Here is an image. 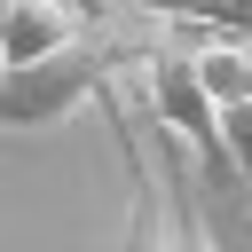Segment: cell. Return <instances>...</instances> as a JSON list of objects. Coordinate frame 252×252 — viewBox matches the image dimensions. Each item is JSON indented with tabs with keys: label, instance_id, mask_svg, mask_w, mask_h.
<instances>
[{
	"label": "cell",
	"instance_id": "obj_4",
	"mask_svg": "<svg viewBox=\"0 0 252 252\" xmlns=\"http://www.w3.org/2000/svg\"><path fill=\"white\" fill-rule=\"evenodd\" d=\"M150 24H197L213 39H252V0H118Z\"/></svg>",
	"mask_w": 252,
	"mask_h": 252
},
{
	"label": "cell",
	"instance_id": "obj_1",
	"mask_svg": "<svg viewBox=\"0 0 252 252\" xmlns=\"http://www.w3.org/2000/svg\"><path fill=\"white\" fill-rule=\"evenodd\" d=\"M142 110H150V118L165 126V142L189 150L213 181H236V173H228V142H220V102H213V87H205V71H197V47L158 39V47L142 55Z\"/></svg>",
	"mask_w": 252,
	"mask_h": 252
},
{
	"label": "cell",
	"instance_id": "obj_3",
	"mask_svg": "<svg viewBox=\"0 0 252 252\" xmlns=\"http://www.w3.org/2000/svg\"><path fill=\"white\" fill-rule=\"evenodd\" d=\"M87 32L94 16H79L71 0H0V63H47Z\"/></svg>",
	"mask_w": 252,
	"mask_h": 252
},
{
	"label": "cell",
	"instance_id": "obj_5",
	"mask_svg": "<svg viewBox=\"0 0 252 252\" xmlns=\"http://www.w3.org/2000/svg\"><path fill=\"white\" fill-rule=\"evenodd\" d=\"M220 142H228V173H236L244 197H252V102H228V110H220Z\"/></svg>",
	"mask_w": 252,
	"mask_h": 252
},
{
	"label": "cell",
	"instance_id": "obj_6",
	"mask_svg": "<svg viewBox=\"0 0 252 252\" xmlns=\"http://www.w3.org/2000/svg\"><path fill=\"white\" fill-rule=\"evenodd\" d=\"M173 205H181V252H220V244H213V220H205V205H197V189H181Z\"/></svg>",
	"mask_w": 252,
	"mask_h": 252
},
{
	"label": "cell",
	"instance_id": "obj_2",
	"mask_svg": "<svg viewBox=\"0 0 252 252\" xmlns=\"http://www.w3.org/2000/svg\"><path fill=\"white\" fill-rule=\"evenodd\" d=\"M118 39L94 24L87 39H71L47 63H0V126H55L63 110H79L87 94H102L118 79Z\"/></svg>",
	"mask_w": 252,
	"mask_h": 252
},
{
	"label": "cell",
	"instance_id": "obj_7",
	"mask_svg": "<svg viewBox=\"0 0 252 252\" xmlns=\"http://www.w3.org/2000/svg\"><path fill=\"white\" fill-rule=\"evenodd\" d=\"M71 8H79V16H94V24H102V16H110V8H118V0H71Z\"/></svg>",
	"mask_w": 252,
	"mask_h": 252
}]
</instances>
